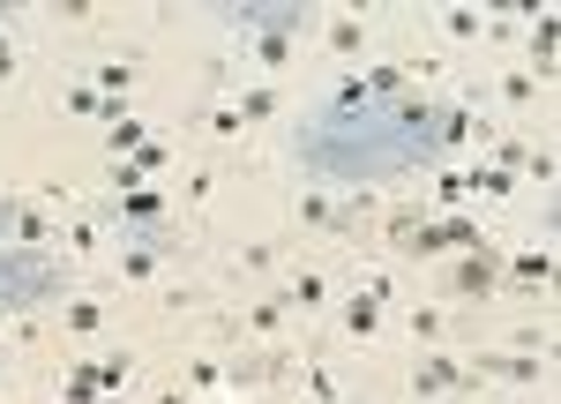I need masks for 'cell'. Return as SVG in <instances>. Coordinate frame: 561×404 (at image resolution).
Instances as JSON below:
<instances>
[{
  "label": "cell",
  "instance_id": "603a6c76",
  "mask_svg": "<svg viewBox=\"0 0 561 404\" xmlns=\"http://www.w3.org/2000/svg\"><path fill=\"white\" fill-rule=\"evenodd\" d=\"M262 269H277V247H270V240H255V247L232 255V277H262Z\"/></svg>",
  "mask_w": 561,
  "mask_h": 404
},
{
  "label": "cell",
  "instance_id": "ffe728a7",
  "mask_svg": "<svg viewBox=\"0 0 561 404\" xmlns=\"http://www.w3.org/2000/svg\"><path fill=\"white\" fill-rule=\"evenodd\" d=\"M142 142H150V128H142L135 113H121V120H105V150H113V158H135Z\"/></svg>",
  "mask_w": 561,
  "mask_h": 404
},
{
  "label": "cell",
  "instance_id": "f546056e",
  "mask_svg": "<svg viewBox=\"0 0 561 404\" xmlns=\"http://www.w3.org/2000/svg\"><path fill=\"white\" fill-rule=\"evenodd\" d=\"M15 76V45H8V31H0V83Z\"/></svg>",
  "mask_w": 561,
  "mask_h": 404
},
{
  "label": "cell",
  "instance_id": "d6986e66",
  "mask_svg": "<svg viewBox=\"0 0 561 404\" xmlns=\"http://www.w3.org/2000/svg\"><path fill=\"white\" fill-rule=\"evenodd\" d=\"M300 397H314V404H345V390H337V374H330L322 359H300Z\"/></svg>",
  "mask_w": 561,
  "mask_h": 404
},
{
  "label": "cell",
  "instance_id": "4fadbf2b",
  "mask_svg": "<svg viewBox=\"0 0 561 404\" xmlns=\"http://www.w3.org/2000/svg\"><path fill=\"white\" fill-rule=\"evenodd\" d=\"M322 45H330L337 60H352V53H367V15H352V8H337V15L322 23Z\"/></svg>",
  "mask_w": 561,
  "mask_h": 404
},
{
  "label": "cell",
  "instance_id": "8fae6325",
  "mask_svg": "<svg viewBox=\"0 0 561 404\" xmlns=\"http://www.w3.org/2000/svg\"><path fill=\"white\" fill-rule=\"evenodd\" d=\"M337 322H345L352 345H375V337H382V308H375L367 292H345V300H337Z\"/></svg>",
  "mask_w": 561,
  "mask_h": 404
},
{
  "label": "cell",
  "instance_id": "484cf974",
  "mask_svg": "<svg viewBox=\"0 0 561 404\" xmlns=\"http://www.w3.org/2000/svg\"><path fill=\"white\" fill-rule=\"evenodd\" d=\"M105 180H113V195H135V187H142V158H113V165H105Z\"/></svg>",
  "mask_w": 561,
  "mask_h": 404
},
{
  "label": "cell",
  "instance_id": "8992f818",
  "mask_svg": "<svg viewBox=\"0 0 561 404\" xmlns=\"http://www.w3.org/2000/svg\"><path fill=\"white\" fill-rule=\"evenodd\" d=\"M554 285V255L547 247H517L510 263H502V292H524V300H539Z\"/></svg>",
  "mask_w": 561,
  "mask_h": 404
},
{
  "label": "cell",
  "instance_id": "ba28073f",
  "mask_svg": "<svg viewBox=\"0 0 561 404\" xmlns=\"http://www.w3.org/2000/svg\"><path fill=\"white\" fill-rule=\"evenodd\" d=\"M277 300H285V314H314L330 300V277H322V269H285V277H277Z\"/></svg>",
  "mask_w": 561,
  "mask_h": 404
},
{
  "label": "cell",
  "instance_id": "4dcf8cb0",
  "mask_svg": "<svg viewBox=\"0 0 561 404\" xmlns=\"http://www.w3.org/2000/svg\"><path fill=\"white\" fill-rule=\"evenodd\" d=\"M150 404H195V397H187V390H180V382H173V390H158V397H150Z\"/></svg>",
  "mask_w": 561,
  "mask_h": 404
},
{
  "label": "cell",
  "instance_id": "52a82bcc",
  "mask_svg": "<svg viewBox=\"0 0 561 404\" xmlns=\"http://www.w3.org/2000/svg\"><path fill=\"white\" fill-rule=\"evenodd\" d=\"M465 367H472V382L494 374V382H524V390H531V382L547 374V353H479V359H465Z\"/></svg>",
  "mask_w": 561,
  "mask_h": 404
},
{
  "label": "cell",
  "instance_id": "83f0119b",
  "mask_svg": "<svg viewBox=\"0 0 561 404\" xmlns=\"http://www.w3.org/2000/svg\"><path fill=\"white\" fill-rule=\"evenodd\" d=\"M210 135H217V142H232V135H240V113H232V97H225V105H210Z\"/></svg>",
  "mask_w": 561,
  "mask_h": 404
},
{
  "label": "cell",
  "instance_id": "30bf717a",
  "mask_svg": "<svg viewBox=\"0 0 561 404\" xmlns=\"http://www.w3.org/2000/svg\"><path fill=\"white\" fill-rule=\"evenodd\" d=\"M293 218L322 224V232H345V195H330V187H300V195H293Z\"/></svg>",
  "mask_w": 561,
  "mask_h": 404
},
{
  "label": "cell",
  "instance_id": "7402d4cb",
  "mask_svg": "<svg viewBox=\"0 0 561 404\" xmlns=\"http://www.w3.org/2000/svg\"><path fill=\"white\" fill-rule=\"evenodd\" d=\"M531 60H539V76H554V15L547 8L531 15Z\"/></svg>",
  "mask_w": 561,
  "mask_h": 404
},
{
  "label": "cell",
  "instance_id": "9a60e30c",
  "mask_svg": "<svg viewBox=\"0 0 561 404\" xmlns=\"http://www.w3.org/2000/svg\"><path fill=\"white\" fill-rule=\"evenodd\" d=\"M285 322H293V314H285V300H277V292H262V300H248V308H240V337H277Z\"/></svg>",
  "mask_w": 561,
  "mask_h": 404
},
{
  "label": "cell",
  "instance_id": "5bb4252c",
  "mask_svg": "<svg viewBox=\"0 0 561 404\" xmlns=\"http://www.w3.org/2000/svg\"><path fill=\"white\" fill-rule=\"evenodd\" d=\"M434 247H442V255H472V247H479V218H472V210L434 218Z\"/></svg>",
  "mask_w": 561,
  "mask_h": 404
},
{
  "label": "cell",
  "instance_id": "cb8c5ba5",
  "mask_svg": "<svg viewBox=\"0 0 561 404\" xmlns=\"http://www.w3.org/2000/svg\"><path fill=\"white\" fill-rule=\"evenodd\" d=\"M442 38L472 45V38H479V8H442Z\"/></svg>",
  "mask_w": 561,
  "mask_h": 404
},
{
  "label": "cell",
  "instance_id": "2e32d148",
  "mask_svg": "<svg viewBox=\"0 0 561 404\" xmlns=\"http://www.w3.org/2000/svg\"><path fill=\"white\" fill-rule=\"evenodd\" d=\"M180 390H187V397H217V390H232V374H225V359H217V353H203L187 374H180Z\"/></svg>",
  "mask_w": 561,
  "mask_h": 404
},
{
  "label": "cell",
  "instance_id": "44dd1931",
  "mask_svg": "<svg viewBox=\"0 0 561 404\" xmlns=\"http://www.w3.org/2000/svg\"><path fill=\"white\" fill-rule=\"evenodd\" d=\"M494 97H502V105H510V113H531V105H539V83H531V76H524V68H510V76H502V83H494Z\"/></svg>",
  "mask_w": 561,
  "mask_h": 404
},
{
  "label": "cell",
  "instance_id": "ac0fdd59",
  "mask_svg": "<svg viewBox=\"0 0 561 404\" xmlns=\"http://www.w3.org/2000/svg\"><path fill=\"white\" fill-rule=\"evenodd\" d=\"M277 105H285V97H277V83H255V90H240V97H232V113H240V128H255V120H270Z\"/></svg>",
  "mask_w": 561,
  "mask_h": 404
},
{
  "label": "cell",
  "instance_id": "f1b7e54d",
  "mask_svg": "<svg viewBox=\"0 0 561 404\" xmlns=\"http://www.w3.org/2000/svg\"><path fill=\"white\" fill-rule=\"evenodd\" d=\"M210 187H217L210 165H203V173H187V203H210Z\"/></svg>",
  "mask_w": 561,
  "mask_h": 404
},
{
  "label": "cell",
  "instance_id": "5b68a950",
  "mask_svg": "<svg viewBox=\"0 0 561 404\" xmlns=\"http://www.w3.org/2000/svg\"><path fill=\"white\" fill-rule=\"evenodd\" d=\"M494 292H502V263H494L486 247H472L465 263L449 269V300H457V308H486Z\"/></svg>",
  "mask_w": 561,
  "mask_h": 404
},
{
  "label": "cell",
  "instance_id": "7c38bea8",
  "mask_svg": "<svg viewBox=\"0 0 561 404\" xmlns=\"http://www.w3.org/2000/svg\"><path fill=\"white\" fill-rule=\"evenodd\" d=\"M60 330H68V337H98V330H105V300H98V292H68V300H60Z\"/></svg>",
  "mask_w": 561,
  "mask_h": 404
},
{
  "label": "cell",
  "instance_id": "6da1fadb",
  "mask_svg": "<svg viewBox=\"0 0 561 404\" xmlns=\"http://www.w3.org/2000/svg\"><path fill=\"white\" fill-rule=\"evenodd\" d=\"M293 158L330 187H382V180H412L442 165V97L404 90L375 105L359 83H345L330 105H314L293 128Z\"/></svg>",
  "mask_w": 561,
  "mask_h": 404
},
{
  "label": "cell",
  "instance_id": "d6a6232c",
  "mask_svg": "<svg viewBox=\"0 0 561 404\" xmlns=\"http://www.w3.org/2000/svg\"><path fill=\"white\" fill-rule=\"evenodd\" d=\"M293 404H314V397H293Z\"/></svg>",
  "mask_w": 561,
  "mask_h": 404
},
{
  "label": "cell",
  "instance_id": "3957f363",
  "mask_svg": "<svg viewBox=\"0 0 561 404\" xmlns=\"http://www.w3.org/2000/svg\"><path fill=\"white\" fill-rule=\"evenodd\" d=\"M232 15V31L248 38V60L255 68H270V76H285L293 68V45H300V8H225Z\"/></svg>",
  "mask_w": 561,
  "mask_h": 404
},
{
  "label": "cell",
  "instance_id": "e0dca14e",
  "mask_svg": "<svg viewBox=\"0 0 561 404\" xmlns=\"http://www.w3.org/2000/svg\"><path fill=\"white\" fill-rule=\"evenodd\" d=\"M510 187H517V173L494 165V158H472V165H465V195H510Z\"/></svg>",
  "mask_w": 561,
  "mask_h": 404
},
{
  "label": "cell",
  "instance_id": "9c48e42d",
  "mask_svg": "<svg viewBox=\"0 0 561 404\" xmlns=\"http://www.w3.org/2000/svg\"><path fill=\"white\" fill-rule=\"evenodd\" d=\"M113 269H121V285H150V277L165 269V240H121Z\"/></svg>",
  "mask_w": 561,
  "mask_h": 404
},
{
  "label": "cell",
  "instance_id": "4316f807",
  "mask_svg": "<svg viewBox=\"0 0 561 404\" xmlns=\"http://www.w3.org/2000/svg\"><path fill=\"white\" fill-rule=\"evenodd\" d=\"M404 330H412L420 345H434V337H442V314H434V308H412V314H404Z\"/></svg>",
  "mask_w": 561,
  "mask_h": 404
},
{
  "label": "cell",
  "instance_id": "d4e9b609",
  "mask_svg": "<svg viewBox=\"0 0 561 404\" xmlns=\"http://www.w3.org/2000/svg\"><path fill=\"white\" fill-rule=\"evenodd\" d=\"M128 374H135L128 353H98V390H128Z\"/></svg>",
  "mask_w": 561,
  "mask_h": 404
},
{
  "label": "cell",
  "instance_id": "7a4b0ae2",
  "mask_svg": "<svg viewBox=\"0 0 561 404\" xmlns=\"http://www.w3.org/2000/svg\"><path fill=\"white\" fill-rule=\"evenodd\" d=\"M76 292V277L60 269L53 247H15L0 240V322L8 314H31V308H60Z\"/></svg>",
  "mask_w": 561,
  "mask_h": 404
},
{
  "label": "cell",
  "instance_id": "277c9868",
  "mask_svg": "<svg viewBox=\"0 0 561 404\" xmlns=\"http://www.w3.org/2000/svg\"><path fill=\"white\" fill-rule=\"evenodd\" d=\"M472 390V367L457 353H420L412 359V404H449Z\"/></svg>",
  "mask_w": 561,
  "mask_h": 404
},
{
  "label": "cell",
  "instance_id": "1f68e13d",
  "mask_svg": "<svg viewBox=\"0 0 561 404\" xmlns=\"http://www.w3.org/2000/svg\"><path fill=\"white\" fill-rule=\"evenodd\" d=\"M98 404H128V390H105V397H98Z\"/></svg>",
  "mask_w": 561,
  "mask_h": 404
}]
</instances>
